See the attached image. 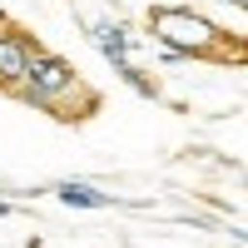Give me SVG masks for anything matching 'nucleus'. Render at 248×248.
<instances>
[{"mask_svg": "<svg viewBox=\"0 0 248 248\" xmlns=\"http://www.w3.org/2000/svg\"><path fill=\"white\" fill-rule=\"evenodd\" d=\"M20 99H30V105L50 109V114H90V105H94V94L79 85V70L70 65L65 55H50V50L35 55Z\"/></svg>", "mask_w": 248, "mask_h": 248, "instance_id": "obj_1", "label": "nucleus"}, {"mask_svg": "<svg viewBox=\"0 0 248 248\" xmlns=\"http://www.w3.org/2000/svg\"><path fill=\"white\" fill-rule=\"evenodd\" d=\"M149 30L164 40V50H174L184 60H214L218 55V25L189 5H159L149 15Z\"/></svg>", "mask_w": 248, "mask_h": 248, "instance_id": "obj_2", "label": "nucleus"}, {"mask_svg": "<svg viewBox=\"0 0 248 248\" xmlns=\"http://www.w3.org/2000/svg\"><path fill=\"white\" fill-rule=\"evenodd\" d=\"M35 55H40V45H35L30 35H20V30H10V25L0 30V90H10V94L25 90Z\"/></svg>", "mask_w": 248, "mask_h": 248, "instance_id": "obj_3", "label": "nucleus"}, {"mask_svg": "<svg viewBox=\"0 0 248 248\" xmlns=\"http://www.w3.org/2000/svg\"><path fill=\"white\" fill-rule=\"evenodd\" d=\"M90 40H94V50L105 55V60H109V65H114L119 75L134 65V55H129V50H134V30H129V25H114V20H94Z\"/></svg>", "mask_w": 248, "mask_h": 248, "instance_id": "obj_4", "label": "nucleus"}, {"mask_svg": "<svg viewBox=\"0 0 248 248\" xmlns=\"http://www.w3.org/2000/svg\"><path fill=\"white\" fill-rule=\"evenodd\" d=\"M60 203H70V209H114V194H105V189H94V184H85V179H60L55 189H50Z\"/></svg>", "mask_w": 248, "mask_h": 248, "instance_id": "obj_5", "label": "nucleus"}, {"mask_svg": "<svg viewBox=\"0 0 248 248\" xmlns=\"http://www.w3.org/2000/svg\"><path fill=\"white\" fill-rule=\"evenodd\" d=\"M223 5H238V10H243V15H248V0H223Z\"/></svg>", "mask_w": 248, "mask_h": 248, "instance_id": "obj_6", "label": "nucleus"}, {"mask_svg": "<svg viewBox=\"0 0 248 248\" xmlns=\"http://www.w3.org/2000/svg\"><path fill=\"white\" fill-rule=\"evenodd\" d=\"M5 25H10V20H5V10H0V30H5Z\"/></svg>", "mask_w": 248, "mask_h": 248, "instance_id": "obj_7", "label": "nucleus"}]
</instances>
